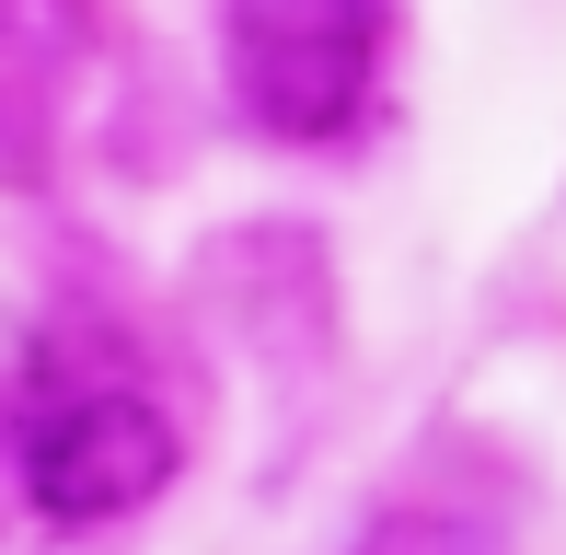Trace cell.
<instances>
[{
  "label": "cell",
  "instance_id": "obj_1",
  "mask_svg": "<svg viewBox=\"0 0 566 555\" xmlns=\"http://www.w3.org/2000/svg\"><path fill=\"white\" fill-rule=\"evenodd\" d=\"M381 35L394 0H231V93L266 139H336L381 82Z\"/></svg>",
  "mask_w": 566,
  "mask_h": 555
},
{
  "label": "cell",
  "instance_id": "obj_2",
  "mask_svg": "<svg viewBox=\"0 0 566 555\" xmlns=\"http://www.w3.org/2000/svg\"><path fill=\"white\" fill-rule=\"evenodd\" d=\"M174 463H186V440H174V417L150 394H70L23 440V498L59 533H105V521H139L174 486Z\"/></svg>",
  "mask_w": 566,
  "mask_h": 555
},
{
  "label": "cell",
  "instance_id": "obj_3",
  "mask_svg": "<svg viewBox=\"0 0 566 555\" xmlns=\"http://www.w3.org/2000/svg\"><path fill=\"white\" fill-rule=\"evenodd\" d=\"M46 35H70L59 0H0V46H46Z\"/></svg>",
  "mask_w": 566,
  "mask_h": 555
}]
</instances>
